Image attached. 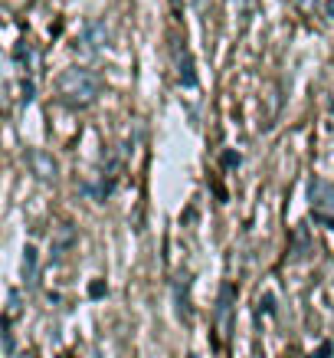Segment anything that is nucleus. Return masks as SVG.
<instances>
[{
	"instance_id": "4",
	"label": "nucleus",
	"mask_w": 334,
	"mask_h": 358,
	"mask_svg": "<svg viewBox=\"0 0 334 358\" xmlns=\"http://www.w3.org/2000/svg\"><path fill=\"white\" fill-rule=\"evenodd\" d=\"M33 270H36V247H26L23 250V280L26 282H33Z\"/></svg>"
},
{
	"instance_id": "2",
	"label": "nucleus",
	"mask_w": 334,
	"mask_h": 358,
	"mask_svg": "<svg viewBox=\"0 0 334 358\" xmlns=\"http://www.w3.org/2000/svg\"><path fill=\"white\" fill-rule=\"evenodd\" d=\"M233 309H236V289L227 282L220 293V303H216V326H220L223 338L233 336Z\"/></svg>"
},
{
	"instance_id": "5",
	"label": "nucleus",
	"mask_w": 334,
	"mask_h": 358,
	"mask_svg": "<svg viewBox=\"0 0 334 358\" xmlns=\"http://www.w3.org/2000/svg\"><path fill=\"white\" fill-rule=\"evenodd\" d=\"M13 352V342H10V322H3V355Z\"/></svg>"
},
{
	"instance_id": "3",
	"label": "nucleus",
	"mask_w": 334,
	"mask_h": 358,
	"mask_svg": "<svg viewBox=\"0 0 334 358\" xmlns=\"http://www.w3.org/2000/svg\"><path fill=\"white\" fill-rule=\"evenodd\" d=\"M30 164H33V174H40V178H56V164H53V158L50 155H43V152H30Z\"/></svg>"
},
{
	"instance_id": "1",
	"label": "nucleus",
	"mask_w": 334,
	"mask_h": 358,
	"mask_svg": "<svg viewBox=\"0 0 334 358\" xmlns=\"http://www.w3.org/2000/svg\"><path fill=\"white\" fill-rule=\"evenodd\" d=\"M56 92H59L66 106H76V109L92 106L98 96V76L82 69V66H73V69H66L63 76L56 79Z\"/></svg>"
}]
</instances>
